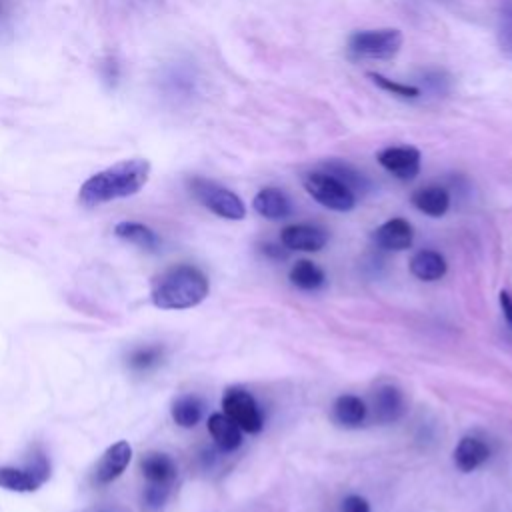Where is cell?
Instances as JSON below:
<instances>
[{
    "instance_id": "cell-19",
    "label": "cell",
    "mask_w": 512,
    "mask_h": 512,
    "mask_svg": "<svg viewBox=\"0 0 512 512\" xmlns=\"http://www.w3.org/2000/svg\"><path fill=\"white\" fill-rule=\"evenodd\" d=\"M404 410L402 392L392 386L384 384L374 394V416L378 422H394Z\"/></svg>"
},
{
    "instance_id": "cell-25",
    "label": "cell",
    "mask_w": 512,
    "mask_h": 512,
    "mask_svg": "<svg viewBox=\"0 0 512 512\" xmlns=\"http://www.w3.org/2000/svg\"><path fill=\"white\" fill-rule=\"evenodd\" d=\"M372 78V82L376 86H380L384 92L392 94V96H398V98H418L420 96V88L418 86H412V84H404V82H396V80H390L378 72H370L368 74Z\"/></svg>"
},
{
    "instance_id": "cell-17",
    "label": "cell",
    "mask_w": 512,
    "mask_h": 512,
    "mask_svg": "<svg viewBox=\"0 0 512 512\" xmlns=\"http://www.w3.org/2000/svg\"><path fill=\"white\" fill-rule=\"evenodd\" d=\"M446 260L436 250H420L410 260V272L424 282L440 280L446 274Z\"/></svg>"
},
{
    "instance_id": "cell-4",
    "label": "cell",
    "mask_w": 512,
    "mask_h": 512,
    "mask_svg": "<svg viewBox=\"0 0 512 512\" xmlns=\"http://www.w3.org/2000/svg\"><path fill=\"white\" fill-rule=\"evenodd\" d=\"M402 32L396 28L378 30H356L348 38V52L354 58L388 60L398 54L402 46Z\"/></svg>"
},
{
    "instance_id": "cell-13",
    "label": "cell",
    "mask_w": 512,
    "mask_h": 512,
    "mask_svg": "<svg viewBox=\"0 0 512 512\" xmlns=\"http://www.w3.org/2000/svg\"><path fill=\"white\" fill-rule=\"evenodd\" d=\"M252 208L268 218V220H284L290 216L292 212V204L288 200V196L280 190V188H274V186H268V188H262L254 200H252Z\"/></svg>"
},
{
    "instance_id": "cell-24",
    "label": "cell",
    "mask_w": 512,
    "mask_h": 512,
    "mask_svg": "<svg viewBox=\"0 0 512 512\" xmlns=\"http://www.w3.org/2000/svg\"><path fill=\"white\" fill-rule=\"evenodd\" d=\"M326 172H330L332 176H336L338 180H342L354 194H356V192H364V190L368 188L366 178H364L360 172H356L352 166H348V164L330 162V164L326 166Z\"/></svg>"
},
{
    "instance_id": "cell-6",
    "label": "cell",
    "mask_w": 512,
    "mask_h": 512,
    "mask_svg": "<svg viewBox=\"0 0 512 512\" xmlns=\"http://www.w3.org/2000/svg\"><path fill=\"white\" fill-rule=\"evenodd\" d=\"M50 478V464L42 452L24 468L0 466V488L10 492H36Z\"/></svg>"
},
{
    "instance_id": "cell-29",
    "label": "cell",
    "mask_w": 512,
    "mask_h": 512,
    "mask_svg": "<svg viewBox=\"0 0 512 512\" xmlns=\"http://www.w3.org/2000/svg\"><path fill=\"white\" fill-rule=\"evenodd\" d=\"M264 248V254H268V256H272L274 260H284V258H288V248L282 244V246H278V244H266V246H262Z\"/></svg>"
},
{
    "instance_id": "cell-26",
    "label": "cell",
    "mask_w": 512,
    "mask_h": 512,
    "mask_svg": "<svg viewBox=\"0 0 512 512\" xmlns=\"http://www.w3.org/2000/svg\"><path fill=\"white\" fill-rule=\"evenodd\" d=\"M498 44L500 50L512 58V4L502 8L498 18Z\"/></svg>"
},
{
    "instance_id": "cell-15",
    "label": "cell",
    "mask_w": 512,
    "mask_h": 512,
    "mask_svg": "<svg viewBox=\"0 0 512 512\" xmlns=\"http://www.w3.org/2000/svg\"><path fill=\"white\" fill-rule=\"evenodd\" d=\"M454 464L460 472H472L476 468H480L488 456H490V448L474 436H464L456 448H454Z\"/></svg>"
},
{
    "instance_id": "cell-7",
    "label": "cell",
    "mask_w": 512,
    "mask_h": 512,
    "mask_svg": "<svg viewBox=\"0 0 512 512\" xmlns=\"http://www.w3.org/2000/svg\"><path fill=\"white\" fill-rule=\"evenodd\" d=\"M222 412L232 418L242 428V432L256 434L264 426L262 412L248 390L228 388L222 396Z\"/></svg>"
},
{
    "instance_id": "cell-11",
    "label": "cell",
    "mask_w": 512,
    "mask_h": 512,
    "mask_svg": "<svg viewBox=\"0 0 512 512\" xmlns=\"http://www.w3.org/2000/svg\"><path fill=\"white\" fill-rule=\"evenodd\" d=\"M140 472L146 478L148 486H162V488H170L178 468L174 464V460L164 454V452H148L140 458Z\"/></svg>"
},
{
    "instance_id": "cell-28",
    "label": "cell",
    "mask_w": 512,
    "mask_h": 512,
    "mask_svg": "<svg viewBox=\"0 0 512 512\" xmlns=\"http://www.w3.org/2000/svg\"><path fill=\"white\" fill-rule=\"evenodd\" d=\"M498 300H500V308H502L504 320H506V324H508L510 330H512V294L506 292V290H502V292L498 294Z\"/></svg>"
},
{
    "instance_id": "cell-10",
    "label": "cell",
    "mask_w": 512,
    "mask_h": 512,
    "mask_svg": "<svg viewBox=\"0 0 512 512\" xmlns=\"http://www.w3.org/2000/svg\"><path fill=\"white\" fill-rule=\"evenodd\" d=\"M326 240H328L326 232L312 224H290L280 232V242L288 250L318 252L324 248Z\"/></svg>"
},
{
    "instance_id": "cell-20",
    "label": "cell",
    "mask_w": 512,
    "mask_h": 512,
    "mask_svg": "<svg viewBox=\"0 0 512 512\" xmlns=\"http://www.w3.org/2000/svg\"><path fill=\"white\" fill-rule=\"evenodd\" d=\"M114 234L118 238L130 242V244H134L138 248H144V250H150V252L158 250V246H160L158 234L150 226H146L142 222H134V220L118 222L114 226Z\"/></svg>"
},
{
    "instance_id": "cell-8",
    "label": "cell",
    "mask_w": 512,
    "mask_h": 512,
    "mask_svg": "<svg viewBox=\"0 0 512 512\" xmlns=\"http://www.w3.org/2000/svg\"><path fill=\"white\" fill-rule=\"evenodd\" d=\"M378 164L398 180H412L420 172V152L412 146H388L378 152Z\"/></svg>"
},
{
    "instance_id": "cell-22",
    "label": "cell",
    "mask_w": 512,
    "mask_h": 512,
    "mask_svg": "<svg viewBox=\"0 0 512 512\" xmlns=\"http://www.w3.org/2000/svg\"><path fill=\"white\" fill-rule=\"evenodd\" d=\"M288 278L290 282L300 288V290H316L324 284L326 276H324V270L318 268L314 262L310 260H298L290 272H288Z\"/></svg>"
},
{
    "instance_id": "cell-3",
    "label": "cell",
    "mask_w": 512,
    "mask_h": 512,
    "mask_svg": "<svg viewBox=\"0 0 512 512\" xmlns=\"http://www.w3.org/2000/svg\"><path fill=\"white\" fill-rule=\"evenodd\" d=\"M192 196L208 208L212 214L226 218V220H242L246 216V206L238 194L220 186L218 182L206 178H192L188 182Z\"/></svg>"
},
{
    "instance_id": "cell-9",
    "label": "cell",
    "mask_w": 512,
    "mask_h": 512,
    "mask_svg": "<svg viewBox=\"0 0 512 512\" xmlns=\"http://www.w3.org/2000/svg\"><path fill=\"white\" fill-rule=\"evenodd\" d=\"M130 460H132V446L126 440L114 442L112 446L106 448V452L102 454V458L94 468V474H92L94 484L104 486L114 482L126 470Z\"/></svg>"
},
{
    "instance_id": "cell-2",
    "label": "cell",
    "mask_w": 512,
    "mask_h": 512,
    "mask_svg": "<svg viewBox=\"0 0 512 512\" xmlns=\"http://www.w3.org/2000/svg\"><path fill=\"white\" fill-rule=\"evenodd\" d=\"M206 274L192 264H176L154 278L150 298L162 310H186L198 306L208 296Z\"/></svg>"
},
{
    "instance_id": "cell-16",
    "label": "cell",
    "mask_w": 512,
    "mask_h": 512,
    "mask_svg": "<svg viewBox=\"0 0 512 512\" xmlns=\"http://www.w3.org/2000/svg\"><path fill=\"white\" fill-rule=\"evenodd\" d=\"M412 204L414 208H418L422 214L432 216V218H440L448 212L450 208V194L446 188L442 186H424L418 188L412 194Z\"/></svg>"
},
{
    "instance_id": "cell-1",
    "label": "cell",
    "mask_w": 512,
    "mask_h": 512,
    "mask_svg": "<svg viewBox=\"0 0 512 512\" xmlns=\"http://www.w3.org/2000/svg\"><path fill=\"white\" fill-rule=\"evenodd\" d=\"M150 170L152 166L146 158L120 160L86 178L78 190V202L84 208H96L112 200L130 198L146 186Z\"/></svg>"
},
{
    "instance_id": "cell-18",
    "label": "cell",
    "mask_w": 512,
    "mask_h": 512,
    "mask_svg": "<svg viewBox=\"0 0 512 512\" xmlns=\"http://www.w3.org/2000/svg\"><path fill=\"white\" fill-rule=\"evenodd\" d=\"M332 412H334V418L340 426L358 428L360 424H364L368 408H366L362 398H358L354 394H342L334 400Z\"/></svg>"
},
{
    "instance_id": "cell-23",
    "label": "cell",
    "mask_w": 512,
    "mask_h": 512,
    "mask_svg": "<svg viewBox=\"0 0 512 512\" xmlns=\"http://www.w3.org/2000/svg\"><path fill=\"white\" fill-rule=\"evenodd\" d=\"M162 360V346H140L128 356V366L138 372H146L158 366Z\"/></svg>"
},
{
    "instance_id": "cell-14",
    "label": "cell",
    "mask_w": 512,
    "mask_h": 512,
    "mask_svg": "<svg viewBox=\"0 0 512 512\" xmlns=\"http://www.w3.org/2000/svg\"><path fill=\"white\" fill-rule=\"evenodd\" d=\"M208 432L214 444L224 452H232L242 444V428L224 412H216L208 418Z\"/></svg>"
},
{
    "instance_id": "cell-21",
    "label": "cell",
    "mask_w": 512,
    "mask_h": 512,
    "mask_svg": "<svg viewBox=\"0 0 512 512\" xmlns=\"http://www.w3.org/2000/svg\"><path fill=\"white\" fill-rule=\"evenodd\" d=\"M172 420L182 426V428H194L202 414H204V402L194 396V394H184V396H178L174 402H172Z\"/></svg>"
},
{
    "instance_id": "cell-27",
    "label": "cell",
    "mask_w": 512,
    "mask_h": 512,
    "mask_svg": "<svg viewBox=\"0 0 512 512\" xmlns=\"http://www.w3.org/2000/svg\"><path fill=\"white\" fill-rule=\"evenodd\" d=\"M342 512H370V504L366 498L358 494H350L342 500Z\"/></svg>"
},
{
    "instance_id": "cell-12",
    "label": "cell",
    "mask_w": 512,
    "mask_h": 512,
    "mask_svg": "<svg viewBox=\"0 0 512 512\" xmlns=\"http://www.w3.org/2000/svg\"><path fill=\"white\" fill-rule=\"evenodd\" d=\"M414 230L404 218H390L374 230V242L384 250H406L412 246Z\"/></svg>"
},
{
    "instance_id": "cell-5",
    "label": "cell",
    "mask_w": 512,
    "mask_h": 512,
    "mask_svg": "<svg viewBox=\"0 0 512 512\" xmlns=\"http://www.w3.org/2000/svg\"><path fill=\"white\" fill-rule=\"evenodd\" d=\"M306 192L324 208L350 212L356 206V194L330 172H310L302 180Z\"/></svg>"
}]
</instances>
